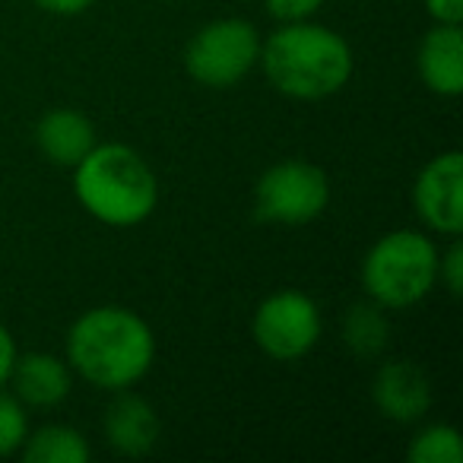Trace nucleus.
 Returning a JSON list of instances; mask_svg holds the SVG:
<instances>
[{
  "mask_svg": "<svg viewBox=\"0 0 463 463\" xmlns=\"http://www.w3.org/2000/svg\"><path fill=\"white\" fill-rule=\"evenodd\" d=\"M156 336L137 311L121 305L90 308L67 334V362L92 387L128 391L153 368Z\"/></svg>",
  "mask_w": 463,
  "mask_h": 463,
  "instance_id": "obj_1",
  "label": "nucleus"
},
{
  "mask_svg": "<svg viewBox=\"0 0 463 463\" xmlns=\"http://www.w3.org/2000/svg\"><path fill=\"white\" fill-rule=\"evenodd\" d=\"M258 61L273 90L302 102L334 96L353 77V52L346 39L311 20L277 29L260 45Z\"/></svg>",
  "mask_w": 463,
  "mask_h": 463,
  "instance_id": "obj_2",
  "label": "nucleus"
},
{
  "mask_svg": "<svg viewBox=\"0 0 463 463\" xmlns=\"http://www.w3.org/2000/svg\"><path fill=\"white\" fill-rule=\"evenodd\" d=\"M73 194L92 219L130 229L153 216L159 203V181L137 149L105 143L92 146L73 165Z\"/></svg>",
  "mask_w": 463,
  "mask_h": 463,
  "instance_id": "obj_3",
  "label": "nucleus"
},
{
  "mask_svg": "<svg viewBox=\"0 0 463 463\" xmlns=\"http://www.w3.org/2000/svg\"><path fill=\"white\" fill-rule=\"evenodd\" d=\"M438 248L429 235L412 229L387 232L362 260V286L384 311L419 305L438 283Z\"/></svg>",
  "mask_w": 463,
  "mask_h": 463,
  "instance_id": "obj_4",
  "label": "nucleus"
},
{
  "mask_svg": "<svg viewBox=\"0 0 463 463\" xmlns=\"http://www.w3.org/2000/svg\"><path fill=\"white\" fill-rule=\"evenodd\" d=\"M260 35L248 20L206 23L184 52V67L200 86L229 90L258 67Z\"/></svg>",
  "mask_w": 463,
  "mask_h": 463,
  "instance_id": "obj_5",
  "label": "nucleus"
},
{
  "mask_svg": "<svg viewBox=\"0 0 463 463\" xmlns=\"http://www.w3.org/2000/svg\"><path fill=\"white\" fill-rule=\"evenodd\" d=\"M330 203V178L305 159L270 165L254 184V213L264 222L305 225L315 222Z\"/></svg>",
  "mask_w": 463,
  "mask_h": 463,
  "instance_id": "obj_6",
  "label": "nucleus"
},
{
  "mask_svg": "<svg viewBox=\"0 0 463 463\" xmlns=\"http://www.w3.org/2000/svg\"><path fill=\"white\" fill-rule=\"evenodd\" d=\"M321 311L315 298L298 289H283L258 305L251 321L254 343L277 362H296L308 355L321 340Z\"/></svg>",
  "mask_w": 463,
  "mask_h": 463,
  "instance_id": "obj_7",
  "label": "nucleus"
},
{
  "mask_svg": "<svg viewBox=\"0 0 463 463\" xmlns=\"http://www.w3.org/2000/svg\"><path fill=\"white\" fill-rule=\"evenodd\" d=\"M412 206L419 219L438 235H460L463 232V153L448 149L438 153L419 172L412 184Z\"/></svg>",
  "mask_w": 463,
  "mask_h": 463,
  "instance_id": "obj_8",
  "label": "nucleus"
},
{
  "mask_svg": "<svg viewBox=\"0 0 463 463\" xmlns=\"http://www.w3.org/2000/svg\"><path fill=\"white\" fill-rule=\"evenodd\" d=\"M374 406L393 422H416L431 406V384L425 372L412 362H387L381 365L372 387Z\"/></svg>",
  "mask_w": 463,
  "mask_h": 463,
  "instance_id": "obj_9",
  "label": "nucleus"
},
{
  "mask_svg": "<svg viewBox=\"0 0 463 463\" xmlns=\"http://www.w3.org/2000/svg\"><path fill=\"white\" fill-rule=\"evenodd\" d=\"M419 77L435 96H460L463 92V33L460 26L435 23L419 42Z\"/></svg>",
  "mask_w": 463,
  "mask_h": 463,
  "instance_id": "obj_10",
  "label": "nucleus"
},
{
  "mask_svg": "<svg viewBox=\"0 0 463 463\" xmlns=\"http://www.w3.org/2000/svg\"><path fill=\"white\" fill-rule=\"evenodd\" d=\"M118 397L105 410V438L124 457H143L159 441V416L143 397L115 391Z\"/></svg>",
  "mask_w": 463,
  "mask_h": 463,
  "instance_id": "obj_11",
  "label": "nucleus"
},
{
  "mask_svg": "<svg viewBox=\"0 0 463 463\" xmlns=\"http://www.w3.org/2000/svg\"><path fill=\"white\" fill-rule=\"evenodd\" d=\"M35 143L52 165L73 168L92 146H96V128L86 115L73 109H52L35 124Z\"/></svg>",
  "mask_w": 463,
  "mask_h": 463,
  "instance_id": "obj_12",
  "label": "nucleus"
},
{
  "mask_svg": "<svg viewBox=\"0 0 463 463\" xmlns=\"http://www.w3.org/2000/svg\"><path fill=\"white\" fill-rule=\"evenodd\" d=\"M10 381H14L16 397L26 406H35V410H48V406L64 403L73 384L71 368L52 353L16 355Z\"/></svg>",
  "mask_w": 463,
  "mask_h": 463,
  "instance_id": "obj_13",
  "label": "nucleus"
},
{
  "mask_svg": "<svg viewBox=\"0 0 463 463\" xmlns=\"http://www.w3.org/2000/svg\"><path fill=\"white\" fill-rule=\"evenodd\" d=\"M20 454L26 463H90L92 448L71 425H45L39 431H29Z\"/></svg>",
  "mask_w": 463,
  "mask_h": 463,
  "instance_id": "obj_14",
  "label": "nucleus"
},
{
  "mask_svg": "<svg viewBox=\"0 0 463 463\" xmlns=\"http://www.w3.org/2000/svg\"><path fill=\"white\" fill-rule=\"evenodd\" d=\"M381 305H353L343 321V336H346V346L355 355H378L387 346V321L381 315Z\"/></svg>",
  "mask_w": 463,
  "mask_h": 463,
  "instance_id": "obj_15",
  "label": "nucleus"
},
{
  "mask_svg": "<svg viewBox=\"0 0 463 463\" xmlns=\"http://www.w3.org/2000/svg\"><path fill=\"white\" fill-rule=\"evenodd\" d=\"M410 463H460L463 460V441L454 425H429L412 438L406 450Z\"/></svg>",
  "mask_w": 463,
  "mask_h": 463,
  "instance_id": "obj_16",
  "label": "nucleus"
},
{
  "mask_svg": "<svg viewBox=\"0 0 463 463\" xmlns=\"http://www.w3.org/2000/svg\"><path fill=\"white\" fill-rule=\"evenodd\" d=\"M29 438V412L16 393L0 391V457L20 454Z\"/></svg>",
  "mask_w": 463,
  "mask_h": 463,
  "instance_id": "obj_17",
  "label": "nucleus"
},
{
  "mask_svg": "<svg viewBox=\"0 0 463 463\" xmlns=\"http://www.w3.org/2000/svg\"><path fill=\"white\" fill-rule=\"evenodd\" d=\"M438 279L448 286L450 296H460L463 292V245L457 241V235L454 245L438 258Z\"/></svg>",
  "mask_w": 463,
  "mask_h": 463,
  "instance_id": "obj_18",
  "label": "nucleus"
},
{
  "mask_svg": "<svg viewBox=\"0 0 463 463\" xmlns=\"http://www.w3.org/2000/svg\"><path fill=\"white\" fill-rule=\"evenodd\" d=\"M273 20L279 23H302L321 10L324 0H264Z\"/></svg>",
  "mask_w": 463,
  "mask_h": 463,
  "instance_id": "obj_19",
  "label": "nucleus"
},
{
  "mask_svg": "<svg viewBox=\"0 0 463 463\" xmlns=\"http://www.w3.org/2000/svg\"><path fill=\"white\" fill-rule=\"evenodd\" d=\"M425 10L435 23L460 26L463 23V0H425Z\"/></svg>",
  "mask_w": 463,
  "mask_h": 463,
  "instance_id": "obj_20",
  "label": "nucleus"
},
{
  "mask_svg": "<svg viewBox=\"0 0 463 463\" xmlns=\"http://www.w3.org/2000/svg\"><path fill=\"white\" fill-rule=\"evenodd\" d=\"M16 343L10 336V330L0 324V387L10 381V372H14V362H16Z\"/></svg>",
  "mask_w": 463,
  "mask_h": 463,
  "instance_id": "obj_21",
  "label": "nucleus"
},
{
  "mask_svg": "<svg viewBox=\"0 0 463 463\" xmlns=\"http://www.w3.org/2000/svg\"><path fill=\"white\" fill-rule=\"evenodd\" d=\"M33 4H39L45 14H54V16H77V14H83V10H90L96 0H33Z\"/></svg>",
  "mask_w": 463,
  "mask_h": 463,
  "instance_id": "obj_22",
  "label": "nucleus"
}]
</instances>
